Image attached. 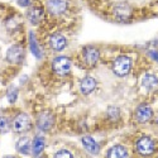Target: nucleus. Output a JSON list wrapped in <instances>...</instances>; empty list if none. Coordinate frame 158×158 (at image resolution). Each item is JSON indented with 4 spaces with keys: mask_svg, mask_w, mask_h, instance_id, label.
I'll list each match as a JSON object with an SVG mask.
<instances>
[{
    "mask_svg": "<svg viewBox=\"0 0 158 158\" xmlns=\"http://www.w3.org/2000/svg\"><path fill=\"white\" fill-rule=\"evenodd\" d=\"M134 149L142 157L152 156L157 151V142L151 135H142L135 140Z\"/></svg>",
    "mask_w": 158,
    "mask_h": 158,
    "instance_id": "obj_1",
    "label": "nucleus"
},
{
    "mask_svg": "<svg viewBox=\"0 0 158 158\" xmlns=\"http://www.w3.org/2000/svg\"><path fill=\"white\" fill-rule=\"evenodd\" d=\"M113 72L118 77H125L127 75L130 73L131 69H133V61L128 55H120L115 57L111 64Z\"/></svg>",
    "mask_w": 158,
    "mask_h": 158,
    "instance_id": "obj_2",
    "label": "nucleus"
},
{
    "mask_svg": "<svg viewBox=\"0 0 158 158\" xmlns=\"http://www.w3.org/2000/svg\"><path fill=\"white\" fill-rule=\"evenodd\" d=\"M134 120L139 124H144L148 123L153 119V109L151 108V105H148L147 102H142L134 110Z\"/></svg>",
    "mask_w": 158,
    "mask_h": 158,
    "instance_id": "obj_3",
    "label": "nucleus"
},
{
    "mask_svg": "<svg viewBox=\"0 0 158 158\" xmlns=\"http://www.w3.org/2000/svg\"><path fill=\"white\" fill-rule=\"evenodd\" d=\"M81 57H82V61H84V64L89 69H94L98 61H99V57H100V53H99V49L93 47V46H87L82 49V53H81Z\"/></svg>",
    "mask_w": 158,
    "mask_h": 158,
    "instance_id": "obj_4",
    "label": "nucleus"
},
{
    "mask_svg": "<svg viewBox=\"0 0 158 158\" xmlns=\"http://www.w3.org/2000/svg\"><path fill=\"white\" fill-rule=\"evenodd\" d=\"M52 70L60 76H64L71 71V60L66 56H58L52 61Z\"/></svg>",
    "mask_w": 158,
    "mask_h": 158,
    "instance_id": "obj_5",
    "label": "nucleus"
},
{
    "mask_svg": "<svg viewBox=\"0 0 158 158\" xmlns=\"http://www.w3.org/2000/svg\"><path fill=\"white\" fill-rule=\"evenodd\" d=\"M31 128H32V120L29 115H27L25 113H20L15 116L14 122H13V129L17 133H24V131H28Z\"/></svg>",
    "mask_w": 158,
    "mask_h": 158,
    "instance_id": "obj_6",
    "label": "nucleus"
},
{
    "mask_svg": "<svg viewBox=\"0 0 158 158\" xmlns=\"http://www.w3.org/2000/svg\"><path fill=\"white\" fill-rule=\"evenodd\" d=\"M67 6H69L67 0H47V4H46L47 11L51 15H55V17L63 14L67 10Z\"/></svg>",
    "mask_w": 158,
    "mask_h": 158,
    "instance_id": "obj_7",
    "label": "nucleus"
},
{
    "mask_svg": "<svg viewBox=\"0 0 158 158\" xmlns=\"http://www.w3.org/2000/svg\"><path fill=\"white\" fill-rule=\"evenodd\" d=\"M140 85L146 89L148 93L156 91L158 89V75L154 72H146L140 78Z\"/></svg>",
    "mask_w": 158,
    "mask_h": 158,
    "instance_id": "obj_8",
    "label": "nucleus"
},
{
    "mask_svg": "<svg viewBox=\"0 0 158 158\" xmlns=\"http://www.w3.org/2000/svg\"><path fill=\"white\" fill-rule=\"evenodd\" d=\"M131 6L128 3H119L114 8V15L119 22H127L131 17Z\"/></svg>",
    "mask_w": 158,
    "mask_h": 158,
    "instance_id": "obj_9",
    "label": "nucleus"
},
{
    "mask_svg": "<svg viewBox=\"0 0 158 158\" xmlns=\"http://www.w3.org/2000/svg\"><path fill=\"white\" fill-rule=\"evenodd\" d=\"M6 60L14 64H19L24 60V49L20 46H11L6 51Z\"/></svg>",
    "mask_w": 158,
    "mask_h": 158,
    "instance_id": "obj_10",
    "label": "nucleus"
},
{
    "mask_svg": "<svg viewBox=\"0 0 158 158\" xmlns=\"http://www.w3.org/2000/svg\"><path fill=\"white\" fill-rule=\"evenodd\" d=\"M66 46H67V39H66V37L62 33L56 32L49 37V47L53 51H57V52L63 51Z\"/></svg>",
    "mask_w": 158,
    "mask_h": 158,
    "instance_id": "obj_11",
    "label": "nucleus"
},
{
    "mask_svg": "<svg viewBox=\"0 0 158 158\" xmlns=\"http://www.w3.org/2000/svg\"><path fill=\"white\" fill-rule=\"evenodd\" d=\"M53 123H55L53 116H52L48 111H43L42 114H39L38 119H37L38 128L41 129V130H44V131L49 130L52 127H53Z\"/></svg>",
    "mask_w": 158,
    "mask_h": 158,
    "instance_id": "obj_12",
    "label": "nucleus"
},
{
    "mask_svg": "<svg viewBox=\"0 0 158 158\" xmlns=\"http://www.w3.org/2000/svg\"><path fill=\"white\" fill-rule=\"evenodd\" d=\"M44 15V11L43 8L39 6V5H31L28 9V19L32 24H38L43 19Z\"/></svg>",
    "mask_w": 158,
    "mask_h": 158,
    "instance_id": "obj_13",
    "label": "nucleus"
},
{
    "mask_svg": "<svg viewBox=\"0 0 158 158\" xmlns=\"http://www.w3.org/2000/svg\"><path fill=\"white\" fill-rule=\"evenodd\" d=\"M96 87V80L91 76H85L80 81V91L84 95H90Z\"/></svg>",
    "mask_w": 158,
    "mask_h": 158,
    "instance_id": "obj_14",
    "label": "nucleus"
},
{
    "mask_svg": "<svg viewBox=\"0 0 158 158\" xmlns=\"http://www.w3.org/2000/svg\"><path fill=\"white\" fill-rule=\"evenodd\" d=\"M128 156H129L128 149L124 146H122V144L113 146L106 152V158H128Z\"/></svg>",
    "mask_w": 158,
    "mask_h": 158,
    "instance_id": "obj_15",
    "label": "nucleus"
},
{
    "mask_svg": "<svg viewBox=\"0 0 158 158\" xmlns=\"http://www.w3.org/2000/svg\"><path fill=\"white\" fill-rule=\"evenodd\" d=\"M81 142H82V146L85 147V149H86L89 153L94 154V156L99 154V152H100V146L95 142V139H94L93 137L86 135V137H84V138L81 139Z\"/></svg>",
    "mask_w": 158,
    "mask_h": 158,
    "instance_id": "obj_16",
    "label": "nucleus"
},
{
    "mask_svg": "<svg viewBox=\"0 0 158 158\" xmlns=\"http://www.w3.org/2000/svg\"><path fill=\"white\" fill-rule=\"evenodd\" d=\"M15 148L17 151L20 153V154H29V152L32 151V144H31V140L28 137H20L18 140H17V144H15Z\"/></svg>",
    "mask_w": 158,
    "mask_h": 158,
    "instance_id": "obj_17",
    "label": "nucleus"
},
{
    "mask_svg": "<svg viewBox=\"0 0 158 158\" xmlns=\"http://www.w3.org/2000/svg\"><path fill=\"white\" fill-rule=\"evenodd\" d=\"M44 147H46V140H44V138L38 135V137H35V138L33 139V142H32V153H33L34 156L41 154V153L43 152Z\"/></svg>",
    "mask_w": 158,
    "mask_h": 158,
    "instance_id": "obj_18",
    "label": "nucleus"
},
{
    "mask_svg": "<svg viewBox=\"0 0 158 158\" xmlns=\"http://www.w3.org/2000/svg\"><path fill=\"white\" fill-rule=\"evenodd\" d=\"M29 46H31V51L32 53L37 57V58H41L42 57V53H41V48H39L35 38H34V34L33 33H29Z\"/></svg>",
    "mask_w": 158,
    "mask_h": 158,
    "instance_id": "obj_19",
    "label": "nucleus"
},
{
    "mask_svg": "<svg viewBox=\"0 0 158 158\" xmlns=\"http://www.w3.org/2000/svg\"><path fill=\"white\" fill-rule=\"evenodd\" d=\"M10 123L8 120V118L5 116H0V134H4L9 130Z\"/></svg>",
    "mask_w": 158,
    "mask_h": 158,
    "instance_id": "obj_20",
    "label": "nucleus"
},
{
    "mask_svg": "<svg viewBox=\"0 0 158 158\" xmlns=\"http://www.w3.org/2000/svg\"><path fill=\"white\" fill-rule=\"evenodd\" d=\"M53 158H73V156L69 149H60L53 154Z\"/></svg>",
    "mask_w": 158,
    "mask_h": 158,
    "instance_id": "obj_21",
    "label": "nucleus"
},
{
    "mask_svg": "<svg viewBox=\"0 0 158 158\" xmlns=\"http://www.w3.org/2000/svg\"><path fill=\"white\" fill-rule=\"evenodd\" d=\"M17 98H18V90L17 89H10L8 91V100L10 102H15Z\"/></svg>",
    "mask_w": 158,
    "mask_h": 158,
    "instance_id": "obj_22",
    "label": "nucleus"
},
{
    "mask_svg": "<svg viewBox=\"0 0 158 158\" xmlns=\"http://www.w3.org/2000/svg\"><path fill=\"white\" fill-rule=\"evenodd\" d=\"M149 55L153 56V58L158 62V52H157V51H151V52H149Z\"/></svg>",
    "mask_w": 158,
    "mask_h": 158,
    "instance_id": "obj_23",
    "label": "nucleus"
},
{
    "mask_svg": "<svg viewBox=\"0 0 158 158\" xmlns=\"http://www.w3.org/2000/svg\"><path fill=\"white\" fill-rule=\"evenodd\" d=\"M3 158H17V157H14V156H4Z\"/></svg>",
    "mask_w": 158,
    "mask_h": 158,
    "instance_id": "obj_24",
    "label": "nucleus"
}]
</instances>
